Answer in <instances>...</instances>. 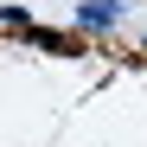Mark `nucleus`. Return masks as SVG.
<instances>
[{
  "label": "nucleus",
  "instance_id": "1",
  "mask_svg": "<svg viewBox=\"0 0 147 147\" xmlns=\"http://www.w3.org/2000/svg\"><path fill=\"white\" fill-rule=\"evenodd\" d=\"M32 45H38V51H70V38H58V32H38V26H32Z\"/></svg>",
  "mask_w": 147,
  "mask_h": 147
},
{
  "label": "nucleus",
  "instance_id": "2",
  "mask_svg": "<svg viewBox=\"0 0 147 147\" xmlns=\"http://www.w3.org/2000/svg\"><path fill=\"white\" fill-rule=\"evenodd\" d=\"M83 19H90V26H109V19H115V7H102V0H90V7H83Z\"/></svg>",
  "mask_w": 147,
  "mask_h": 147
}]
</instances>
